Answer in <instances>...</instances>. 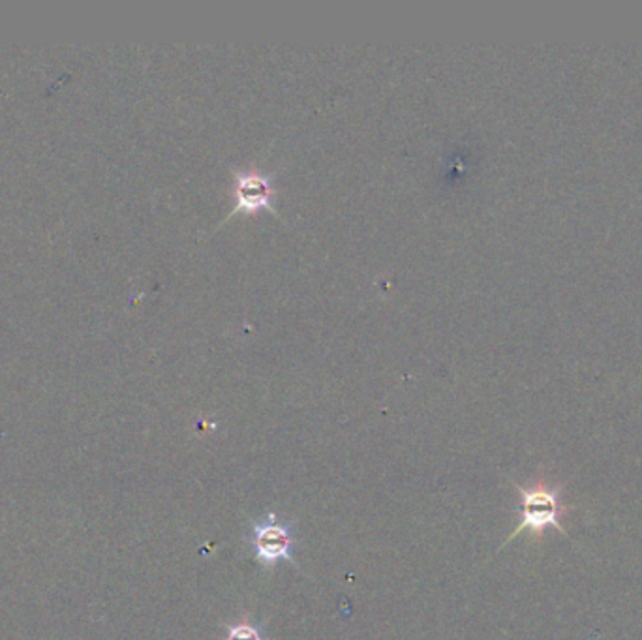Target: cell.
<instances>
[{
  "label": "cell",
  "instance_id": "277c9868",
  "mask_svg": "<svg viewBox=\"0 0 642 640\" xmlns=\"http://www.w3.org/2000/svg\"><path fill=\"white\" fill-rule=\"evenodd\" d=\"M226 640H264L258 629L250 626V623H237V626H229Z\"/></svg>",
  "mask_w": 642,
  "mask_h": 640
},
{
  "label": "cell",
  "instance_id": "7a4b0ae2",
  "mask_svg": "<svg viewBox=\"0 0 642 640\" xmlns=\"http://www.w3.org/2000/svg\"><path fill=\"white\" fill-rule=\"evenodd\" d=\"M254 558L256 562L267 568L277 565L280 560L294 562L295 539L288 524L277 521V516L269 513L264 521L256 522L250 535Z\"/></svg>",
  "mask_w": 642,
  "mask_h": 640
},
{
  "label": "cell",
  "instance_id": "3957f363",
  "mask_svg": "<svg viewBox=\"0 0 642 640\" xmlns=\"http://www.w3.org/2000/svg\"><path fill=\"white\" fill-rule=\"evenodd\" d=\"M275 198V186L269 177L258 171H243L235 175V207L231 213L256 215L259 210H270Z\"/></svg>",
  "mask_w": 642,
  "mask_h": 640
},
{
  "label": "cell",
  "instance_id": "6da1fadb",
  "mask_svg": "<svg viewBox=\"0 0 642 640\" xmlns=\"http://www.w3.org/2000/svg\"><path fill=\"white\" fill-rule=\"evenodd\" d=\"M518 492V526L515 532L511 533L504 547L518 538L523 532H530L534 538H541L549 528L559 530L564 538H570L565 528L562 526V516L570 513V508L562 502V485L551 486L545 485L543 481H537L532 486L516 485Z\"/></svg>",
  "mask_w": 642,
  "mask_h": 640
}]
</instances>
